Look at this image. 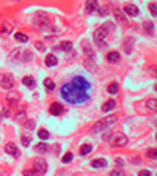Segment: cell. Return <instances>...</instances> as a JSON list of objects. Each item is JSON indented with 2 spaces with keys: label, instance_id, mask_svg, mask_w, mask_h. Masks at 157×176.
Masks as SVG:
<instances>
[{
  "label": "cell",
  "instance_id": "1",
  "mask_svg": "<svg viewBox=\"0 0 157 176\" xmlns=\"http://www.w3.org/2000/svg\"><path fill=\"white\" fill-rule=\"evenodd\" d=\"M90 93H91V83L82 76H76L71 82L65 83L60 90V96L69 104H85L90 101Z\"/></svg>",
  "mask_w": 157,
  "mask_h": 176
},
{
  "label": "cell",
  "instance_id": "2",
  "mask_svg": "<svg viewBox=\"0 0 157 176\" xmlns=\"http://www.w3.org/2000/svg\"><path fill=\"white\" fill-rule=\"evenodd\" d=\"M115 29V25L112 24V22H107V24H104L102 27H99V29L94 32V44H96L98 47H105L107 46V43H105V38H107V33L110 32V30H113Z\"/></svg>",
  "mask_w": 157,
  "mask_h": 176
},
{
  "label": "cell",
  "instance_id": "3",
  "mask_svg": "<svg viewBox=\"0 0 157 176\" xmlns=\"http://www.w3.org/2000/svg\"><path fill=\"white\" fill-rule=\"evenodd\" d=\"M115 123H116V116L115 115H110V116H107L104 119H101V121H98L96 124H94V128H93V132H102V131H105L108 129L110 126H113Z\"/></svg>",
  "mask_w": 157,
  "mask_h": 176
},
{
  "label": "cell",
  "instance_id": "4",
  "mask_svg": "<svg viewBox=\"0 0 157 176\" xmlns=\"http://www.w3.org/2000/svg\"><path fill=\"white\" fill-rule=\"evenodd\" d=\"M127 137L124 135V134H121V132H116V134H113V135L110 137V140H108V143H110L113 148H121V146H126L127 145Z\"/></svg>",
  "mask_w": 157,
  "mask_h": 176
},
{
  "label": "cell",
  "instance_id": "5",
  "mask_svg": "<svg viewBox=\"0 0 157 176\" xmlns=\"http://www.w3.org/2000/svg\"><path fill=\"white\" fill-rule=\"evenodd\" d=\"M33 171H35L38 176H44L46 171H47V164L44 159L41 157H36L35 160H33Z\"/></svg>",
  "mask_w": 157,
  "mask_h": 176
},
{
  "label": "cell",
  "instance_id": "6",
  "mask_svg": "<svg viewBox=\"0 0 157 176\" xmlns=\"http://www.w3.org/2000/svg\"><path fill=\"white\" fill-rule=\"evenodd\" d=\"M122 13H124V14H127V16H131V17H137V16L140 14V10H138V6H135V5H132V3H127V5L124 6V10H122Z\"/></svg>",
  "mask_w": 157,
  "mask_h": 176
},
{
  "label": "cell",
  "instance_id": "7",
  "mask_svg": "<svg viewBox=\"0 0 157 176\" xmlns=\"http://www.w3.org/2000/svg\"><path fill=\"white\" fill-rule=\"evenodd\" d=\"M0 83H2V87L6 88V90H10L14 87V77H13L11 74H5L2 77V80H0Z\"/></svg>",
  "mask_w": 157,
  "mask_h": 176
},
{
  "label": "cell",
  "instance_id": "8",
  "mask_svg": "<svg viewBox=\"0 0 157 176\" xmlns=\"http://www.w3.org/2000/svg\"><path fill=\"white\" fill-rule=\"evenodd\" d=\"M13 57H14V58H16V57H20L24 61H30V60H32V52H29V51L24 52L22 49H14V54H13Z\"/></svg>",
  "mask_w": 157,
  "mask_h": 176
},
{
  "label": "cell",
  "instance_id": "9",
  "mask_svg": "<svg viewBox=\"0 0 157 176\" xmlns=\"http://www.w3.org/2000/svg\"><path fill=\"white\" fill-rule=\"evenodd\" d=\"M5 151L10 154V156H13V157H19V148L13 143V142H10V143H6V146H5Z\"/></svg>",
  "mask_w": 157,
  "mask_h": 176
},
{
  "label": "cell",
  "instance_id": "10",
  "mask_svg": "<svg viewBox=\"0 0 157 176\" xmlns=\"http://www.w3.org/2000/svg\"><path fill=\"white\" fill-rule=\"evenodd\" d=\"M49 112L53 115V116H58V115H61L65 112V109H63V105L61 104H58V102H53L52 105H50V109H49Z\"/></svg>",
  "mask_w": 157,
  "mask_h": 176
},
{
  "label": "cell",
  "instance_id": "11",
  "mask_svg": "<svg viewBox=\"0 0 157 176\" xmlns=\"http://www.w3.org/2000/svg\"><path fill=\"white\" fill-rule=\"evenodd\" d=\"M113 14H115V17H116L118 22H126V14L118 8V6H113Z\"/></svg>",
  "mask_w": 157,
  "mask_h": 176
},
{
  "label": "cell",
  "instance_id": "12",
  "mask_svg": "<svg viewBox=\"0 0 157 176\" xmlns=\"http://www.w3.org/2000/svg\"><path fill=\"white\" fill-rule=\"evenodd\" d=\"M46 65H47V66H50V68L57 66V65H58V58H57L53 54L47 55V57H46Z\"/></svg>",
  "mask_w": 157,
  "mask_h": 176
},
{
  "label": "cell",
  "instance_id": "13",
  "mask_svg": "<svg viewBox=\"0 0 157 176\" xmlns=\"http://www.w3.org/2000/svg\"><path fill=\"white\" fill-rule=\"evenodd\" d=\"M85 8H86V13H94L98 10V2H96V0H88L86 5H85Z\"/></svg>",
  "mask_w": 157,
  "mask_h": 176
},
{
  "label": "cell",
  "instance_id": "14",
  "mask_svg": "<svg viewBox=\"0 0 157 176\" xmlns=\"http://www.w3.org/2000/svg\"><path fill=\"white\" fill-rule=\"evenodd\" d=\"M91 167L93 168H105L107 167V160L105 159H94L91 162Z\"/></svg>",
  "mask_w": 157,
  "mask_h": 176
},
{
  "label": "cell",
  "instance_id": "15",
  "mask_svg": "<svg viewBox=\"0 0 157 176\" xmlns=\"http://www.w3.org/2000/svg\"><path fill=\"white\" fill-rule=\"evenodd\" d=\"M115 107H116V102H115L113 99H110V101H107L104 105H102V112H104V113H107V112L113 110Z\"/></svg>",
  "mask_w": 157,
  "mask_h": 176
},
{
  "label": "cell",
  "instance_id": "16",
  "mask_svg": "<svg viewBox=\"0 0 157 176\" xmlns=\"http://www.w3.org/2000/svg\"><path fill=\"white\" fill-rule=\"evenodd\" d=\"M119 58H121V55H119L116 51H113V52H108V54H107V61H110V63L119 61Z\"/></svg>",
  "mask_w": 157,
  "mask_h": 176
},
{
  "label": "cell",
  "instance_id": "17",
  "mask_svg": "<svg viewBox=\"0 0 157 176\" xmlns=\"http://www.w3.org/2000/svg\"><path fill=\"white\" fill-rule=\"evenodd\" d=\"M22 83H24V85H27L29 88H35V85H36L35 79H33V77H30V76H25L24 79H22Z\"/></svg>",
  "mask_w": 157,
  "mask_h": 176
},
{
  "label": "cell",
  "instance_id": "18",
  "mask_svg": "<svg viewBox=\"0 0 157 176\" xmlns=\"http://www.w3.org/2000/svg\"><path fill=\"white\" fill-rule=\"evenodd\" d=\"M107 91H108L110 94H116L118 91H119V85H118L116 82H115V83H110V85H108V88H107Z\"/></svg>",
  "mask_w": 157,
  "mask_h": 176
},
{
  "label": "cell",
  "instance_id": "19",
  "mask_svg": "<svg viewBox=\"0 0 157 176\" xmlns=\"http://www.w3.org/2000/svg\"><path fill=\"white\" fill-rule=\"evenodd\" d=\"M44 87L47 88V91H53L55 90V82L50 79H44Z\"/></svg>",
  "mask_w": 157,
  "mask_h": 176
},
{
  "label": "cell",
  "instance_id": "20",
  "mask_svg": "<svg viewBox=\"0 0 157 176\" xmlns=\"http://www.w3.org/2000/svg\"><path fill=\"white\" fill-rule=\"evenodd\" d=\"M60 49L61 51H65V52H69V51H72V43H69V41H63V43L60 44Z\"/></svg>",
  "mask_w": 157,
  "mask_h": 176
},
{
  "label": "cell",
  "instance_id": "21",
  "mask_svg": "<svg viewBox=\"0 0 157 176\" xmlns=\"http://www.w3.org/2000/svg\"><path fill=\"white\" fill-rule=\"evenodd\" d=\"M91 151H93V146L91 145H83V146L80 148V154H82V156H86V154H90Z\"/></svg>",
  "mask_w": 157,
  "mask_h": 176
},
{
  "label": "cell",
  "instance_id": "22",
  "mask_svg": "<svg viewBox=\"0 0 157 176\" xmlns=\"http://www.w3.org/2000/svg\"><path fill=\"white\" fill-rule=\"evenodd\" d=\"M35 150H36L38 153H41V154H44V153H47V150H49V148H47L46 143H38V145L35 146Z\"/></svg>",
  "mask_w": 157,
  "mask_h": 176
},
{
  "label": "cell",
  "instance_id": "23",
  "mask_svg": "<svg viewBox=\"0 0 157 176\" xmlns=\"http://www.w3.org/2000/svg\"><path fill=\"white\" fill-rule=\"evenodd\" d=\"M143 27H145V32H146L148 35L154 33V24H152V22H145V24H143Z\"/></svg>",
  "mask_w": 157,
  "mask_h": 176
},
{
  "label": "cell",
  "instance_id": "24",
  "mask_svg": "<svg viewBox=\"0 0 157 176\" xmlns=\"http://www.w3.org/2000/svg\"><path fill=\"white\" fill-rule=\"evenodd\" d=\"M146 107H148L149 110L155 112V109H157V104H155V97H152V99H148V102H146Z\"/></svg>",
  "mask_w": 157,
  "mask_h": 176
},
{
  "label": "cell",
  "instance_id": "25",
  "mask_svg": "<svg viewBox=\"0 0 157 176\" xmlns=\"http://www.w3.org/2000/svg\"><path fill=\"white\" fill-rule=\"evenodd\" d=\"M14 38L19 41V43H27V41H29V36H27V35H24V33H16Z\"/></svg>",
  "mask_w": 157,
  "mask_h": 176
},
{
  "label": "cell",
  "instance_id": "26",
  "mask_svg": "<svg viewBox=\"0 0 157 176\" xmlns=\"http://www.w3.org/2000/svg\"><path fill=\"white\" fill-rule=\"evenodd\" d=\"M38 137H39V138H43V140H47V138H50L49 132H47L46 129H39V131H38Z\"/></svg>",
  "mask_w": 157,
  "mask_h": 176
},
{
  "label": "cell",
  "instance_id": "27",
  "mask_svg": "<svg viewBox=\"0 0 157 176\" xmlns=\"http://www.w3.org/2000/svg\"><path fill=\"white\" fill-rule=\"evenodd\" d=\"M17 99H19V94H17V93H10V94H8V101H10V104H16Z\"/></svg>",
  "mask_w": 157,
  "mask_h": 176
},
{
  "label": "cell",
  "instance_id": "28",
  "mask_svg": "<svg viewBox=\"0 0 157 176\" xmlns=\"http://www.w3.org/2000/svg\"><path fill=\"white\" fill-rule=\"evenodd\" d=\"M11 29H13L11 24H3L2 27H0V33H10Z\"/></svg>",
  "mask_w": 157,
  "mask_h": 176
},
{
  "label": "cell",
  "instance_id": "29",
  "mask_svg": "<svg viewBox=\"0 0 157 176\" xmlns=\"http://www.w3.org/2000/svg\"><path fill=\"white\" fill-rule=\"evenodd\" d=\"M98 13L101 16H107L108 14V6H98Z\"/></svg>",
  "mask_w": 157,
  "mask_h": 176
},
{
  "label": "cell",
  "instance_id": "30",
  "mask_svg": "<svg viewBox=\"0 0 157 176\" xmlns=\"http://www.w3.org/2000/svg\"><path fill=\"white\" fill-rule=\"evenodd\" d=\"M72 160V153H66L63 156V164H68V162Z\"/></svg>",
  "mask_w": 157,
  "mask_h": 176
},
{
  "label": "cell",
  "instance_id": "31",
  "mask_svg": "<svg viewBox=\"0 0 157 176\" xmlns=\"http://www.w3.org/2000/svg\"><path fill=\"white\" fill-rule=\"evenodd\" d=\"M149 11L152 13V16H155V14H157V5H155V2L149 3Z\"/></svg>",
  "mask_w": 157,
  "mask_h": 176
},
{
  "label": "cell",
  "instance_id": "32",
  "mask_svg": "<svg viewBox=\"0 0 157 176\" xmlns=\"http://www.w3.org/2000/svg\"><path fill=\"white\" fill-rule=\"evenodd\" d=\"M24 126L27 129H33V128H35V121H33V119H29V121L24 123Z\"/></svg>",
  "mask_w": 157,
  "mask_h": 176
},
{
  "label": "cell",
  "instance_id": "33",
  "mask_svg": "<svg viewBox=\"0 0 157 176\" xmlns=\"http://www.w3.org/2000/svg\"><path fill=\"white\" fill-rule=\"evenodd\" d=\"M110 176H124V171L121 170H112V173H110Z\"/></svg>",
  "mask_w": 157,
  "mask_h": 176
},
{
  "label": "cell",
  "instance_id": "34",
  "mask_svg": "<svg viewBox=\"0 0 157 176\" xmlns=\"http://www.w3.org/2000/svg\"><path fill=\"white\" fill-rule=\"evenodd\" d=\"M148 157H151V159H155L157 157V153H155V150L152 148V150H149L148 151Z\"/></svg>",
  "mask_w": 157,
  "mask_h": 176
},
{
  "label": "cell",
  "instance_id": "35",
  "mask_svg": "<svg viewBox=\"0 0 157 176\" xmlns=\"http://www.w3.org/2000/svg\"><path fill=\"white\" fill-rule=\"evenodd\" d=\"M24 176H38L33 170H24Z\"/></svg>",
  "mask_w": 157,
  "mask_h": 176
},
{
  "label": "cell",
  "instance_id": "36",
  "mask_svg": "<svg viewBox=\"0 0 157 176\" xmlns=\"http://www.w3.org/2000/svg\"><path fill=\"white\" fill-rule=\"evenodd\" d=\"M36 49H39V51H46V46L43 43H39V41H36V44H35Z\"/></svg>",
  "mask_w": 157,
  "mask_h": 176
},
{
  "label": "cell",
  "instance_id": "37",
  "mask_svg": "<svg viewBox=\"0 0 157 176\" xmlns=\"http://www.w3.org/2000/svg\"><path fill=\"white\" fill-rule=\"evenodd\" d=\"M22 145L24 146H30V137H22Z\"/></svg>",
  "mask_w": 157,
  "mask_h": 176
},
{
  "label": "cell",
  "instance_id": "38",
  "mask_svg": "<svg viewBox=\"0 0 157 176\" xmlns=\"http://www.w3.org/2000/svg\"><path fill=\"white\" fill-rule=\"evenodd\" d=\"M138 176H151V171H148V170H143L138 173Z\"/></svg>",
  "mask_w": 157,
  "mask_h": 176
},
{
  "label": "cell",
  "instance_id": "39",
  "mask_svg": "<svg viewBox=\"0 0 157 176\" xmlns=\"http://www.w3.org/2000/svg\"><path fill=\"white\" fill-rule=\"evenodd\" d=\"M24 113H25V112H24V110H20V112H17V115H16V119H22V118H24Z\"/></svg>",
  "mask_w": 157,
  "mask_h": 176
},
{
  "label": "cell",
  "instance_id": "40",
  "mask_svg": "<svg viewBox=\"0 0 157 176\" xmlns=\"http://www.w3.org/2000/svg\"><path fill=\"white\" fill-rule=\"evenodd\" d=\"M116 164H118L119 167H122V159H116Z\"/></svg>",
  "mask_w": 157,
  "mask_h": 176
},
{
  "label": "cell",
  "instance_id": "41",
  "mask_svg": "<svg viewBox=\"0 0 157 176\" xmlns=\"http://www.w3.org/2000/svg\"><path fill=\"white\" fill-rule=\"evenodd\" d=\"M17 2H20V0H17Z\"/></svg>",
  "mask_w": 157,
  "mask_h": 176
}]
</instances>
